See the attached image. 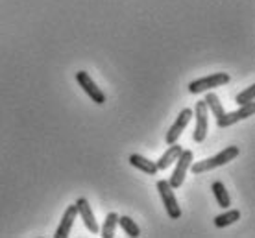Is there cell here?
I'll list each match as a JSON object with an SVG mask.
<instances>
[{
  "label": "cell",
  "mask_w": 255,
  "mask_h": 238,
  "mask_svg": "<svg viewBox=\"0 0 255 238\" xmlns=\"http://www.w3.org/2000/svg\"><path fill=\"white\" fill-rule=\"evenodd\" d=\"M237 155H239V148L237 146H228V148H224L220 154H217L215 157H211V159H205V161H198L194 164H191L192 172L194 174H204L207 170H213V168L217 166H222V164H228L230 161H233Z\"/></svg>",
  "instance_id": "6da1fadb"
},
{
  "label": "cell",
  "mask_w": 255,
  "mask_h": 238,
  "mask_svg": "<svg viewBox=\"0 0 255 238\" xmlns=\"http://www.w3.org/2000/svg\"><path fill=\"white\" fill-rule=\"evenodd\" d=\"M157 190H159V196L163 200V205H165V211L168 214V218L178 220L181 216V209H179L178 198L174 194V188L168 185V181L159 179L157 181Z\"/></svg>",
  "instance_id": "7a4b0ae2"
},
{
  "label": "cell",
  "mask_w": 255,
  "mask_h": 238,
  "mask_svg": "<svg viewBox=\"0 0 255 238\" xmlns=\"http://www.w3.org/2000/svg\"><path fill=\"white\" fill-rule=\"evenodd\" d=\"M230 81V74L226 72H217V74H211V76L200 78V79H194L189 83V90L192 94H200V92H205L209 89H215V87H224V85Z\"/></svg>",
  "instance_id": "3957f363"
},
{
  "label": "cell",
  "mask_w": 255,
  "mask_h": 238,
  "mask_svg": "<svg viewBox=\"0 0 255 238\" xmlns=\"http://www.w3.org/2000/svg\"><path fill=\"white\" fill-rule=\"evenodd\" d=\"M191 164H192V152L191 150H181L179 157L176 159V168H174L172 175H170V179H168V185H170L174 190L183 185L187 170L191 168Z\"/></svg>",
  "instance_id": "277c9868"
},
{
  "label": "cell",
  "mask_w": 255,
  "mask_h": 238,
  "mask_svg": "<svg viewBox=\"0 0 255 238\" xmlns=\"http://www.w3.org/2000/svg\"><path fill=\"white\" fill-rule=\"evenodd\" d=\"M76 81L80 83V87L87 92V96H89L95 103L102 105V103L106 102V94H104V90L100 89V87H96V83L91 79L89 72H85V71L76 72Z\"/></svg>",
  "instance_id": "5b68a950"
},
{
  "label": "cell",
  "mask_w": 255,
  "mask_h": 238,
  "mask_svg": "<svg viewBox=\"0 0 255 238\" xmlns=\"http://www.w3.org/2000/svg\"><path fill=\"white\" fill-rule=\"evenodd\" d=\"M255 113V102L244 103L241 105V109L233 111V113H224V116L220 120H217L218 128H230L233 124H237L239 120H244V118H250V116Z\"/></svg>",
  "instance_id": "8992f818"
},
{
  "label": "cell",
  "mask_w": 255,
  "mask_h": 238,
  "mask_svg": "<svg viewBox=\"0 0 255 238\" xmlns=\"http://www.w3.org/2000/svg\"><path fill=\"white\" fill-rule=\"evenodd\" d=\"M196 128H194V133H192V139L194 142H204L205 137H207V129H209V124H207V105L205 102L196 103Z\"/></svg>",
  "instance_id": "52a82bcc"
},
{
  "label": "cell",
  "mask_w": 255,
  "mask_h": 238,
  "mask_svg": "<svg viewBox=\"0 0 255 238\" xmlns=\"http://www.w3.org/2000/svg\"><path fill=\"white\" fill-rule=\"evenodd\" d=\"M192 118V109H183L181 113L178 115V118H176V122L172 124V128L168 129V133H166L165 141L166 144H174V142H178V139L181 137V133L185 131L187 124L191 122Z\"/></svg>",
  "instance_id": "ba28073f"
},
{
  "label": "cell",
  "mask_w": 255,
  "mask_h": 238,
  "mask_svg": "<svg viewBox=\"0 0 255 238\" xmlns=\"http://www.w3.org/2000/svg\"><path fill=\"white\" fill-rule=\"evenodd\" d=\"M74 205H76L78 214L82 216L85 227H87V229H89L93 235H96V233L100 231V229H98V224H96V220H95V214H93V211H91L89 201L85 200V198H80V200H76V203H74Z\"/></svg>",
  "instance_id": "9c48e42d"
},
{
  "label": "cell",
  "mask_w": 255,
  "mask_h": 238,
  "mask_svg": "<svg viewBox=\"0 0 255 238\" xmlns=\"http://www.w3.org/2000/svg\"><path fill=\"white\" fill-rule=\"evenodd\" d=\"M76 216H78L76 205L67 207V211H65V214H63V220H61L59 227L56 229V235H54V237H56V238H67V237H69L70 229H72V226H74V220H76Z\"/></svg>",
  "instance_id": "30bf717a"
},
{
  "label": "cell",
  "mask_w": 255,
  "mask_h": 238,
  "mask_svg": "<svg viewBox=\"0 0 255 238\" xmlns=\"http://www.w3.org/2000/svg\"><path fill=\"white\" fill-rule=\"evenodd\" d=\"M170 148L166 150L165 154L161 155V159L157 162H155V166H157V170H166L168 166H172L174 162H176V159L179 157V154H181V144H178V142H174V144H168Z\"/></svg>",
  "instance_id": "8fae6325"
},
{
  "label": "cell",
  "mask_w": 255,
  "mask_h": 238,
  "mask_svg": "<svg viewBox=\"0 0 255 238\" xmlns=\"http://www.w3.org/2000/svg\"><path fill=\"white\" fill-rule=\"evenodd\" d=\"M129 164L135 168H139L140 172H144V174H148V175H155L159 172L157 166H155V162L148 161L146 157H142V155H139V154L129 155Z\"/></svg>",
  "instance_id": "7c38bea8"
},
{
  "label": "cell",
  "mask_w": 255,
  "mask_h": 238,
  "mask_svg": "<svg viewBox=\"0 0 255 238\" xmlns=\"http://www.w3.org/2000/svg\"><path fill=\"white\" fill-rule=\"evenodd\" d=\"M211 190H213L215 198H217L218 207H222V209H230L231 200H230V194H228L226 187H224V183H220V181H215V183L211 185Z\"/></svg>",
  "instance_id": "4fadbf2b"
},
{
  "label": "cell",
  "mask_w": 255,
  "mask_h": 238,
  "mask_svg": "<svg viewBox=\"0 0 255 238\" xmlns=\"http://www.w3.org/2000/svg\"><path fill=\"white\" fill-rule=\"evenodd\" d=\"M117 226H121V229L126 233L128 237L137 238L140 235L139 226H137V224H135V220H131L129 216H119V220H117Z\"/></svg>",
  "instance_id": "5bb4252c"
},
{
  "label": "cell",
  "mask_w": 255,
  "mask_h": 238,
  "mask_svg": "<svg viewBox=\"0 0 255 238\" xmlns=\"http://www.w3.org/2000/svg\"><path fill=\"white\" fill-rule=\"evenodd\" d=\"M204 102H205V105H207V109H211V113L217 116V120H220L224 116V107L217 94H215V92H207V96H205Z\"/></svg>",
  "instance_id": "9a60e30c"
},
{
  "label": "cell",
  "mask_w": 255,
  "mask_h": 238,
  "mask_svg": "<svg viewBox=\"0 0 255 238\" xmlns=\"http://www.w3.org/2000/svg\"><path fill=\"white\" fill-rule=\"evenodd\" d=\"M117 220H119V214L117 213H109L108 216H106L104 226H102V238H113L115 237Z\"/></svg>",
  "instance_id": "2e32d148"
},
{
  "label": "cell",
  "mask_w": 255,
  "mask_h": 238,
  "mask_svg": "<svg viewBox=\"0 0 255 238\" xmlns=\"http://www.w3.org/2000/svg\"><path fill=\"white\" fill-rule=\"evenodd\" d=\"M239 218H241V213L233 209V211H228V213H224V214H218L217 218H215V226L228 227V226H231V224H235Z\"/></svg>",
  "instance_id": "e0dca14e"
},
{
  "label": "cell",
  "mask_w": 255,
  "mask_h": 238,
  "mask_svg": "<svg viewBox=\"0 0 255 238\" xmlns=\"http://www.w3.org/2000/svg\"><path fill=\"white\" fill-rule=\"evenodd\" d=\"M254 98H255V85H250L246 90H243L241 94H237L235 102L239 103V105H244V103L254 102Z\"/></svg>",
  "instance_id": "ac0fdd59"
}]
</instances>
